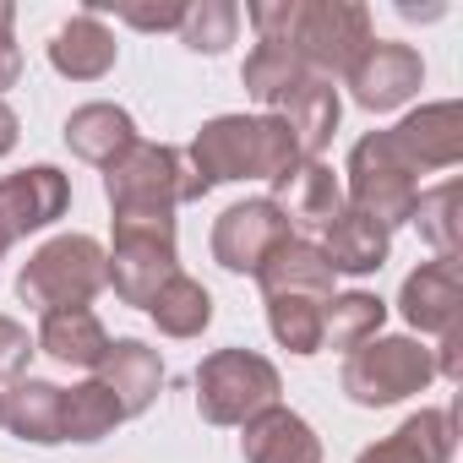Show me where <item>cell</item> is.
<instances>
[{"label": "cell", "instance_id": "ac0fdd59", "mask_svg": "<svg viewBox=\"0 0 463 463\" xmlns=\"http://www.w3.org/2000/svg\"><path fill=\"white\" fill-rule=\"evenodd\" d=\"M61 403H66V387L39 382V376H12V387H0V414H6V425L33 447L66 441L61 436Z\"/></svg>", "mask_w": 463, "mask_h": 463}, {"label": "cell", "instance_id": "f1b7e54d", "mask_svg": "<svg viewBox=\"0 0 463 463\" xmlns=\"http://www.w3.org/2000/svg\"><path fill=\"white\" fill-rule=\"evenodd\" d=\"M306 77H311V71L300 66V55H289V50H279V44H257L251 61H246V93H251L257 104H268V109H273L284 93H295Z\"/></svg>", "mask_w": 463, "mask_h": 463}, {"label": "cell", "instance_id": "836d02e7", "mask_svg": "<svg viewBox=\"0 0 463 463\" xmlns=\"http://www.w3.org/2000/svg\"><path fill=\"white\" fill-rule=\"evenodd\" d=\"M120 23L147 28V33H153V28L164 33V28H180V23H185V6H120Z\"/></svg>", "mask_w": 463, "mask_h": 463}, {"label": "cell", "instance_id": "7c38bea8", "mask_svg": "<svg viewBox=\"0 0 463 463\" xmlns=\"http://www.w3.org/2000/svg\"><path fill=\"white\" fill-rule=\"evenodd\" d=\"M387 142H392V153H398L414 175H425V169H452V164L463 158V115H458V104H425V109H414L403 126H392Z\"/></svg>", "mask_w": 463, "mask_h": 463}, {"label": "cell", "instance_id": "ffe728a7", "mask_svg": "<svg viewBox=\"0 0 463 463\" xmlns=\"http://www.w3.org/2000/svg\"><path fill=\"white\" fill-rule=\"evenodd\" d=\"M333 279H338V273L327 268L322 246L306 241V235L284 241V246L257 268L262 295H317V300H333Z\"/></svg>", "mask_w": 463, "mask_h": 463}, {"label": "cell", "instance_id": "4fadbf2b", "mask_svg": "<svg viewBox=\"0 0 463 463\" xmlns=\"http://www.w3.org/2000/svg\"><path fill=\"white\" fill-rule=\"evenodd\" d=\"M398 306H403L409 327H420V333H452V327H458V306H463L458 257H436V262H425L420 273H409Z\"/></svg>", "mask_w": 463, "mask_h": 463}, {"label": "cell", "instance_id": "7a4b0ae2", "mask_svg": "<svg viewBox=\"0 0 463 463\" xmlns=\"http://www.w3.org/2000/svg\"><path fill=\"white\" fill-rule=\"evenodd\" d=\"M300 147L279 115H218L191 142V175L213 191L218 180H284Z\"/></svg>", "mask_w": 463, "mask_h": 463}, {"label": "cell", "instance_id": "d6986e66", "mask_svg": "<svg viewBox=\"0 0 463 463\" xmlns=\"http://www.w3.org/2000/svg\"><path fill=\"white\" fill-rule=\"evenodd\" d=\"M387 246H392V235H387L376 218L354 213V207H344V213L322 229V257H327V268H333V273H349V279L376 273V268L387 262Z\"/></svg>", "mask_w": 463, "mask_h": 463}, {"label": "cell", "instance_id": "e0dca14e", "mask_svg": "<svg viewBox=\"0 0 463 463\" xmlns=\"http://www.w3.org/2000/svg\"><path fill=\"white\" fill-rule=\"evenodd\" d=\"M273 115L289 126V137H295V147H300V158H317L322 147H327V137L338 131V88L327 82V77H306L295 93H284L279 104H273Z\"/></svg>", "mask_w": 463, "mask_h": 463}, {"label": "cell", "instance_id": "f546056e", "mask_svg": "<svg viewBox=\"0 0 463 463\" xmlns=\"http://www.w3.org/2000/svg\"><path fill=\"white\" fill-rule=\"evenodd\" d=\"M235 28H241V12L229 6V0H202V6H185V23H180L185 44H191L196 55L229 50V44H235Z\"/></svg>", "mask_w": 463, "mask_h": 463}, {"label": "cell", "instance_id": "d6a6232c", "mask_svg": "<svg viewBox=\"0 0 463 463\" xmlns=\"http://www.w3.org/2000/svg\"><path fill=\"white\" fill-rule=\"evenodd\" d=\"M33 344H28V327H17L12 317H0V376H17L28 365Z\"/></svg>", "mask_w": 463, "mask_h": 463}, {"label": "cell", "instance_id": "277c9868", "mask_svg": "<svg viewBox=\"0 0 463 463\" xmlns=\"http://www.w3.org/2000/svg\"><path fill=\"white\" fill-rule=\"evenodd\" d=\"M104 191H109L115 213H169V218L180 202L207 196V185L191 175V164L158 142H137L131 153H120L104 169Z\"/></svg>", "mask_w": 463, "mask_h": 463}, {"label": "cell", "instance_id": "30bf717a", "mask_svg": "<svg viewBox=\"0 0 463 463\" xmlns=\"http://www.w3.org/2000/svg\"><path fill=\"white\" fill-rule=\"evenodd\" d=\"M344 77H349V88H354V104L382 115V109H398L403 99L420 93L425 66H420V55H414L409 44H382V39H371V50H365Z\"/></svg>", "mask_w": 463, "mask_h": 463}, {"label": "cell", "instance_id": "603a6c76", "mask_svg": "<svg viewBox=\"0 0 463 463\" xmlns=\"http://www.w3.org/2000/svg\"><path fill=\"white\" fill-rule=\"evenodd\" d=\"M447 458H452V409H420L387 441L360 452V463H447Z\"/></svg>", "mask_w": 463, "mask_h": 463}, {"label": "cell", "instance_id": "2e32d148", "mask_svg": "<svg viewBox=\"0 0 463 463\" xmlns=\"http://www.w3.org/2000/svg\"><path fill=\"white\" fill-rule=\"evenodd\" d=\"M99 382L115 392L120 414L131 420V414H142V409L158 398V387H164V360H158V349H147L142 338H120V344H109V354H104Z\"/></svg>", "mask_w": 463, "mask_h": 463}, {"label": "cell", "instance_id": "484cf974", "mask_svg": "<svg viewBox=\"0 0 463 463\" xmlns=\"http://www.w3.org/2000/svg\"><path fill=\"white\" fill-rule=\"evenodd\" d=\"M153 322H158V333H169V338H196L207 322H213V295L196 284V279H185V273H175L158 295H153Z\"/></svg>", "mask_w": 463, "mask_h": 463}, {"label": "cell", "instance_id": "d4e9b609", "mask_svg": "<svg viewBox=\"0 0 463 463\" xmlns=\"http://www.w3.org/2000/svg\"><path fill=\"white\" fill-rule=\"evenodd\" d=\"M387 322V306L365 289H349V295H333L327 300V317H322V349H360L382 333Z\"/></svg>", "mask_w": 463, "mask_h": 463}, {"label": "cell", "instance_id": "5bb4252c", "mask_svg": "<svg viewBox=\"0 0 463 463\" xmlns=\"http://www.w3.org/2000/svg\"><path fill=\"white\" fill-rule=\"evenodd\" d=\"M279 185V207H284V218H289V229H327L338 213H344V185H338V175L327 169V164H317V158H300L284 180H273Z\"/></svg>", "mask_w": 463, "mask_h": 463}, {"label": "cell", "instance_id": "cb8c5ba5", "mask_svg": "<svg viewBox=\"0 0 463 463\" xmlns=\"http://www.w3.org/2000/svg\"><path fill=\"white\" fill-rule=\"evenodd\" d=\"M50 66L71 82H99L115 66V33L99 23V12L71 17L55 39H50Z\"/></svg>", "mask_w": 463, "mask_h": 463}, {"label": "cell", "instance_id": "5b68a950", "mask_svg": "<svg viewBox=\"0 0 463 463\" xmlns=\"http://www.w3.org/2000/svg\"><path fill=\"white\" fill-rule=\"evenodd\" d=\"M284 392L273 360L251 349H218L196 365V409L207 425H246L262 409H273Z\"/></svg>", "mask_w": 463, "mask_h": 463}, {"label": "cell", "instance_id": "8fae6325", "mask_svg": "<svg viewBox=\"0 0 463 463\" xmlns=\"http://www.w3.org/2000/svg\"><path fill=\"white\" fill-rule=\"evenodd\" d=\"M66 207H71V180L55 164H33L23 175L0 180V223L12 229V241L33 235V229H50Z\"/></svg>", "mask_w": 463, "mask_h": 463}, {"label": "cell", "instance_id": "9a60e30c", "mask_svg": "<svg viewBox=\"0 0 463 463\" xmlns=\"http://www.w3.org/2000/svg\"><path fill=\"white\" fill-rule=\"evenodd\" d=\"M241 447H246V463H322L317 430L295 409H284V403H273L257 420H246Z\"/></svg>", "mask_w": 463, "mask_h": 463}, {"label": "cell", "instance_id": "6da1fadb", "mask_svg": "<svg viewBox=\"0 0 463 463\" xmlns=\"http://www.w3.org/2000/svg\"><path fill=\"white\" fill-rule=\"evenodd\" d=\"M251 23L262 44L300 55V66L327 82L333 71H349L371 50V17L365 6H349V0H317V6L279 0V6H251Z\"/></svg>", "mask_w": 463, "mask_h": 463}, {"label": "cell", "instance_id": "8d00e7d4", "mask_svg": "<svg viewBox=\"0 0 463 463\" xmlns=\"http://www.w3.org/2000/svg\"><path fill=\"white\" fill-rule=\"evenodd\" d=\"M0 425H6V414H0Z\"/></svg>", "mask_w": 463, "mask_h": 463}, {"label": "cell", "instance_id": "7402d4cb", "mask_svg": "<svg viewBox=\"0 0 463 463\" xmlns=\"http://www.w3.org/2000/svg\"><path fill=\"white\" fill-rule=\"evenodd\" d=\"M109 333H104V322L88 311V306H71V311H50L44 322H39V349L50 354V360H61V365H77V371H99L104 365V354H109Z\"/></svg>", "mask_w": 463, "mask_h": 463}, {"label": "cell", "instance_id": "d590c367", "mask_svg": "<svg viewBox=\"0 0 463 463\" xmlns=\"http://www.w3.org/2000/svg\"><path fill=\"white\" fill-rule=\"evenodd\" d=\"M6 251H12V229H6V223H0V257H6Z\"/></svg>", "mask_w": 463, "mask_h": 463}, {"label": "cell", "instance_id": "4dcf8cb0", "mask_svg": "<svg viewBox=\"0 0 463 463\" xmlns=\"http://www.w3.org/2000/svg\"><path fill=\"white\" fill-rule=\"evenodd\" d=\"M452 207H458V185H452V180L436 185V191H420V202H414L420 235H425L441 257H452V246H458V218H452Z\"/></svg>", "mask_w": 463, "mask_h": 463}, {"label": "cell", "instance_id": "83f0119b", "mask_svg": "<svg viewBox=\"0 0 463 463\" xmlns=\"http://www.w3.org/2000/svg\"><path fill=\"white\" fill-rule=\"evenodd\" d=\"M322 317H327V300L317 295H268V327L289 354L322 349Z\"/></svg>", "mask_w": 463, "mask_h": 463}, {"label": "cell", "instance_id": "3957f363", "mask_svg": "<svg viewBox=\"0 0 463 463\" xmlns=\"http://www.w3.org/2000/svg\"><path fill=\"white\" fill-rule=\"evenodd\" d=\"M104 284H109V257H104V246L93 235H55L17 273V295L44 317L88 306Z\"/></svg>", "mask_w": 463, "mask_h": 463}, {"label": "cell", "instance_id": "8992f818", "mask_svg": "<svg viewBox=\"0 0 463 463\" xmlns=\"http://www.w3.org/2000/svg\"><path fill=\"white\" fill-rule=\"evenodd\" d=\"M175 218L169 213H115L109 284L126 306H153V295L175 279Z\"/></svg>", "mask_w": 463, "mask_h": 463}, {"label": "cell", "instance_id": "44dd1931", "mask_svg": "<svg viewBox=\"0 0 463 463\" xmlns=\"http://www.w3.org/2000/svg\"><path fill=\"white\" fill-rule=\"evenodd\" d=\"M142 137H137V126H131V115L120 109V104H82V109H71V120H66V147L77 153V158H88V164H99V169H109L120 153H131Z\"/></svg>", "mask_w": 463, "mask_h": 463}, {"label": "cell", "instance_id": "1f68e13d", "mask_svg": "<svg viewBox=\"0 0 463 463\" xmlns=\"http://www.w3.org/2000/svg\"><path fill=\"white\" fill-rule=\"evenodd\" d=\"M12 23H17L12 0H0V93L23 77V50H17V39H12Z\"/></svg>", "mask_w": 463, "mask_h": 463}, {"label": "cell", "instance_id": "ba28073f", "mask_svg": "<svg viewBox=\"0 0 463 463\" xmlns=\"http://www.w3.org/2000/svg\"><path fill=\"white\" fill-rule=\"evenodd\" d=\"M414 202H420V175L392 153L387 131H371L365 142H354V153H349V207L376 218L392 235V223L414 218Z\"/></svg>", "mask_w": 463, "mask_h": 463}, {"label": "cell", "instance_id": "e575fe53", "mask_svg": "<svg viewBox=\"0 0 463 463\" xmlns=\"http://www.w3.org/2000/svg\"><path fill=\"white\" fill-rule=\"evenodd\" d=\"M17 147V115H12V104L0 99V158H6Z\"/></svg>", "mask_w": 463, "mask_h": 463}, {"label": "cell", "instance_id": "4316f807", "mask_svg": "<svg viewBox=\"0 0 463 463\" xmlns=\"http://www.w3.org/2000/svg\"><path fill=\"white\" fill-rule=\"evenodd\" d=\"M120 420H126L120 403H115V392H109L99 376L82 382V387H71L66 403H61V436H66V441H104Z\"/></svg>", "mask_w": 463, "mask_h": 463}, {"label": "cell", "instance_id": "52a82bcc", "mask_svg": "<svg viewBox=\"0 0 463 463\" xmlns=\"http://www.w3.org/2000/svg\"><path fill=\"white\" fill-rule=\"evenodd\" d=\"M436 376V354L414 338H371L344 360V392L360 409H387Z\"/></svg>", "mask_w": 463, "mask_h": 463}, {"label": "cell", "instance_id": "9c48e42d", "mask_svg": "<svg viewBox=\"0 0 463 463\" xmlns=\"http://www.w3.org/2000/svg\"><path fill=\"white\" fill-rule=\"evenodd\" d=\"M284 241H295L284 207L273 196H251V202H235V207L218 213V223H213V262L229 268V273H251L257 279V268Z\"/></svg>", "mask_w": 463, "mask_h": 463}]
</instances>
